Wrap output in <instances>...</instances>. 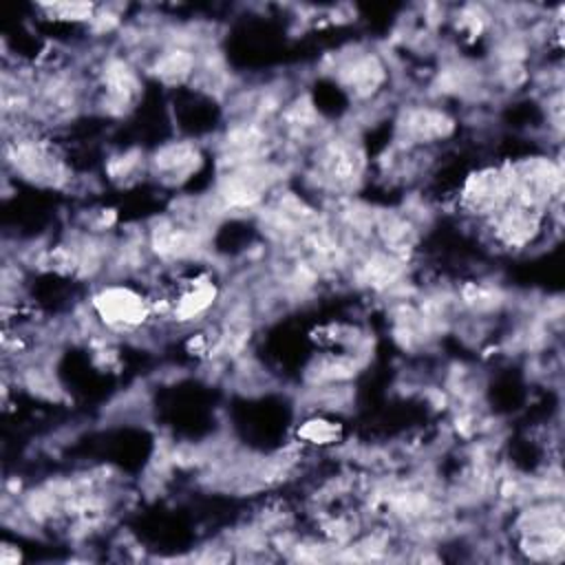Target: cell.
<instances>
[{"label": "cell", "instance_id": "cell-9", "mask_svg": "<svg viewBox=\"0 0 565 565\" xmlns=\"http://www.w3.org/2000/svg\"><path fill=\"white\" fill-rule=\"evenodd\" d=\"M141 166H143V154L139 150H126V152H119L117 157H113L108 161L106 172L113 181L124 183V181L132 179L139 172Z\"/></svg>", "mask_w": 565, "mask_h": 565}, {"label": "cell", "instance_id": "cell-4", "mask_svg": "<svg viewBox=\"0 0 565 565\" xmlns=\"http://www.w3.org/2000/svg\"><path fill=\"white\" fill-rule=\"evenodd\" d=\"M203 166V154L194 141L163 143L150 159L148 170L166 185H183Z\"/></svg>", "mask_w": 565, "mask_h": 565}, {"label": "cell", "instance_id": "cell-5", "mask_svg": "<svg viewBox=\"0 0 565 565\" xmlns=\"http://www.w3.org/2000/svg\"><path fill=\"white\" fill-rule=\"evenodd\" d=\"M399 143L406 148L428 146L435 141H444L452 135L455 121L452 117L435 106H415L404 110L399 124Z\"/></svg>", "mask_w": 565, "mask_h": 565}, {"label": "cell", "instance_id": "cell-6", "mask_svg": "<svg viewBox=\"0 0 565 565\" xmlns=\"http://www.w3.org/2000/svg\"><path fill=\"white\" fill-rule=\"evenodd\" d=\"M338 84L358 99L373 97L386 82V66L375 53H353L335 64Z\"/></svg>", "mask_w": 565, "mask_h": 565}, {"label": "cell", "instance_id": "cell-1", "mask_svg": "<svg viewBox=\"0 0 565 565\" xmlns=\"http://www.w3.org/2000/svg\"><path fill=\"white\" fill-rule=\"evenodd\" d=\"M95 320L113 333H135L143 329L152 311V298L128 282H108L90 298Z\"/></svg>", "mask_w": 565, "mask_h": 565}, {"label": "cell", "instance_id": "cell-10", "mask_svg": "<svg viewBox=\"0 0 565 565\" xmlns=\"http://www.w3.org/2000/svg\"><path fill=\"white\" fill-rule=\"evenodd\" d=\"M11 547H13V545H9V543L2 545V556H0V561H2L4 565H11V563H18V561H20V552H11Z\"/></svg>", "mask_w": 565, "mask_h": 565}, {"label": "cell", "instance_id": "cell-7", "mask_svg": "<svg viewBox=\"0 0 565 565\" xmlns=\"http://www.w3.org/2000/svg\"><path fill=\"white\" fill-rule=\"evenodd\" d=\"M342 437V424L322 413L307 417L298 426V439L309 446H331Z\"/></svg>", "mask_w": 565, "mask_h": 565}, {"label": "cell", "instance_id": "cell-3", "mask_svg": "<svg viewBox=\"0 0 565 565\" xmlns=\"http://www.w3.org/2000/svg\"><path fill=\"white\" fill-rule=\"evenodd\" d=\"M547 218L550 214L545 212L508 203L488 221H483V225L499 249L521 252L532 247L541 238V234L545 232Z\"/></svg>", "mask_w": 565, "mask_h": 565}, {"label": "cell", "instance_id": "cell-2", "mask_svg": "<svg viewBox=\"0 0 565 565\" xmlns=\"http://www.w3.org/2000/svg\"><path fill=\"white\" fill-rule=\"evenodd\" d=\"M512 196V179H510V166H483L479 170H472L461 181V188L457 192V207L483 223L492 214H497L501 207L510 203Z\"/></svg>", "mask_w": 565, "mask_h": 565}, {"label": "cell", "instance_id": "cell-8", "mask_svg": "<svg viewBox=\"0 0 565 565\" xmlns=\"http://www.w3.org/2000/svg\"><path fill=\"white\" fill-rule=\"evenodd\" d=\"M40 11L53 22H71V24H82L90 22L97 4L88 2H53V4H40Z\"/></svg>", "mask_w": 565, "mask_h": 565}]
</instances>
